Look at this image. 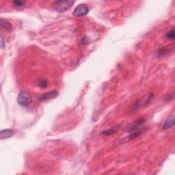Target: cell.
<instances>
[{
    "label": "cell",
    "instance_id": "6da1fadb",
    "mask_svg": "<svg viewBox=\"0 0 175 175\" xmlns=\"http://www.w3.org/2000/svg\"><path fill=\"white\" fill-rule=\"evenodd\" d=\"M73 2L63 0V1H57L53 3L52 7L54 10L58 12H65L71 8Z\"/></svg>",
    "mask_w": 175,
    "mask_h": 175
},
{
    "label": "cell",
    "instance_id": "7a4b0ae2",
    "mask_svg": "<svg viewBox=\"0 0 175 175\" xmlns=\"http://www.w3.org/2000/svg\"><path fill=\"white\" fill-rule=\"evenodd\" d=\"M18 103L23 107H26L31 103L32 98L30 94L26 91H21L19 94L17 98Z\"/></svg>",
    "mask_w": 175,
    "mask_h": 175
},
{
    "label": "cell",
    "instance_id": "3957f363",
    "mask_svg": "<svg viewBox=\"0 0 175 175\" xmlns=\"http://www.w3.org/2000/svg\"><path fill=\"white\" fill-rule=\"evenodd\" d=\"M89 8L87 5L81 4L77 5L73 11V15L75 16H82L87 15L88 13Z\"/></svg>",
    "mask_w": 175,
    "mask_h": 175
},
{
    "label": "cell",
    "instance_id": "277c9868",
    "mask_svg": "<svg viewBox=\"0 0 175 175\" xmlns=\"http://www.w3.org/2000/svg\"><path fill=\"white\" fill-rule=\"evenodd\" d=\"M58 95V92L56 90H52L48 92L45 94H43L41 95L39 98H38V100L40 101H47L48 99H54L55 97H57Z\"/></svg>",
    "mask_w": 175,
    "mask_h": 175
},
{
    "label": "cell",
    "instance_id": "5b68a950",
    "mask_svg": "<svg viewBox=\"0 0 175 175\" xmlns=\"http://www.w3.org/2000/svg\"><path fill=\"white\" fill-rule=\"evenodd\" d=\"M143 131H144V129L141 128V129H139L138 130H135V131L130 132V134L127 136V137H126V138L123 139V140H122L121 141L125 140L124 142H126L132 140H133V139L138 138V136H140L142 133Z\"/></svg>",
    "mask_w": 175,
    "mask_h": 175
},
{
    "label": "cell",
    "instance_id": "8992f818",
    "mask_svg": "<svg viewBox=\"0 0 175 175\" xmlns=\"http://www.w3.org/2000/svg\"><path fill=\"white\" fill-rule=\"evenodd\" d=\"M0 24H1V27L3 29L5 30V31L10 32L12 31L13 29V26L12 24L10 23V21H8L6 19H1V21H0Z\"/></svg>",
    "mask_w": 175,
    "mask_h": 175
},
{
    "label": "cell",
    "instance_id": "52a82bcc",
    "mask_svg": "<svg viewBox=\"0 0 175 175\" xmlns=\"http://www.w3.org/2000/svg\"><path fill=\"white\" fill-rule=\"evenodd\" d=\"M13 135H14V131L12 129H10L2 130L1 133H0V137H1L2 140L10 138L11 137H12Z\"/></svg>",
    "mask_w": 175,
    "mask_h": 175
},
{
    "label": "cell",
    "instance_id": "ba28073f",
    "mask_svg": "<svg viewBox=\"0 0 175 175\" xmlns=\"http://www.w3.org/2000/svg\"><path fill=\"white\" fill-rule=\"evenodd\" d=\"M174 116H172L170 117H169L168 118V120L166 121L165 124H163L162 129L168 130L169 129H170L174 126Z\"/></svg>",
    "mask_w": 175,
    "mask_h": 175
},
{
    "label": "cell",
    "instance_id": "9c48e42d",
    "mask_svg": "<svg viewBox=\"0 0 175 175\" xmlns=\"http://www.w3.org/2000/svg\"><path fill=\"white\" fill-rule=\"evenodd\" d=\"M118 131V127H115V128L105 130V131H103L101 133L103 135H111L112 134H114V133H116Z\"/></svg>",
    "mask_w": 175,
    "mask_h": 175
},
{
    "label": "cell",
    "instance_id": "30bf717a",
    "mask_svg": "<svg viewBox=\"0 0 175 175\" xmlns=\"http://www.w3.org/2000/svg\"><path fill=\"white\" fill-rule=\"evenodd\" d=\"M166 38H168V40H173L175 38V34H174V30L172 29L170 31L168 32L167 34H166Z\"/></svg>",
    "mask_w": 175,
    "mask_h": 175
},
{
    "label": "cell",
    "instance_id": "8fae6325",
    "mask_svg": "<svg viewBox=\"0 0 175 175\" xmlns=\"http://www.w3.org/2000/svg\"><path fill=\"white\" fill-rule=\"evenodd\" d=\"M25 4H26V2L21 1V0H15V1L13 2V5L15 7H21L24 5Z\"/></svg>",
    "mask_w": 175,
    "mask_h": 175
},
{
    "label": "cell",
    "instance_id": "7c38bea8",
    "mask_svg": "<svg viewBox=\"0 0 175 175\" xmlns=\"http://www.w3.org/2000/svg\"><path fill=\"white\" fill-rule=\"evenodd\" d=\"M38 86H40L41 88H45L48 86V82L45 79H42L38 82Z\"/></svg>",
    "mask_w": 175,
    "mask_h": 175
},
{
    "label": "cell",
    "instance_id": "4fadbf2b",
    "mask_svg": "<svg viewBox=\"0 0 175 175\" xmlns=\"http://www.w3.org/2000/svg\"><path fill=\"white\" fill-rule=\"evenodd\" d=\"M4 38L2 37V36H1V47L2 49H4Z\"/></svg>",
    "mask_w": 175,
    "mask_h": 175
}]
</instances>
